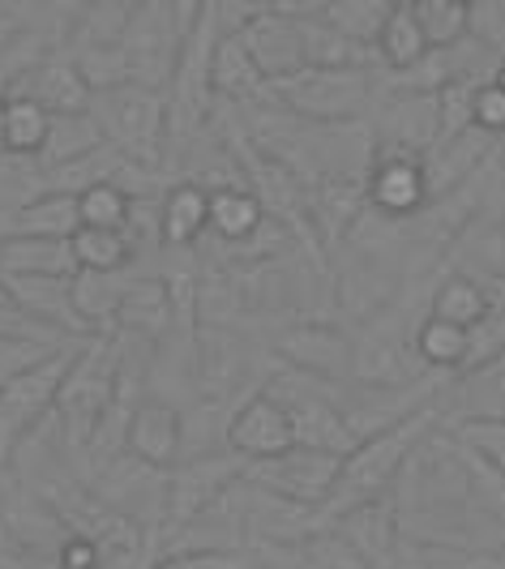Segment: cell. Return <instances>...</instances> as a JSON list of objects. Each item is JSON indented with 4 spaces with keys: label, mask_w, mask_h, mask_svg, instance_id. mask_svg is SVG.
<instances>
[{
    "label": "cell",
    "mask_w": 505,
    "mask_h": 569,
    "mask_svg": "<svg viewBox=\"0 0 505 569\" xmlns=\"http://www.w3.org/2000/svg\"><path fill=\"white\" fill-rule=\"evenodd\" d=\"M433 425H437V411H433V407H416V411H407L403 420H394V425L360 437L356 450L343 455V471H338V480H335V492H330V501L317 513H321L326 522H335L338 513L386 497L394 480L403 476V467H407V462L416 458V450L424 446V437L433 432Z\"/></svg>",
    "instance_id": "cell-1"
},
{
    "label": "cell",
    "mask_w": 505,
    "mask_h": 569,
    "mask_svg": "<svg viewBox=\"0 0 505 569\" xmlns=\"http://www.w3.org/2000/svg\"><path fill=\"white\" fill-rule=\"evenodd\" d=\"M373 69H317L305 64L296 73H287L279 82H270V103H279L283 112L300 116L309 124H347L360 120L373 108Z\"/></svg>",
    "instance_id": "cell-2"
},
{
    "label": "cell",
    "mask_w": 505,
    "mask_h": 569,
    "mask_svg": "<svg viewBox=\"0 0 505 569\" xmlns=\"http://www.w3.org/2000/svg\"><path fill=\"white\" fill-rule=\"evenodd\" d=\"M116 377H120V335H90L82 351H73V365L60 381L57 411L65 437L73 446H90L103 411L112 407Z\"/></svg>",
    "instance_id": "cell-3"
},
{
    "label": "cell",
    "mask_w": 505,
    "mask_h": 569,
    "mask_svg": "<svg viewBox=\"0 0 505 569\" xmlns=\"http://www.w3.org/2000/svg\"><path fill=\"white\" fill-rule=\"evenodd\" d=\"M90 112L99 120L103 138L141 168H155L168 142V94L138 82H120L95 90Z\"/></svg>",
    "instance_id": "cell-4"
},
{
    "label": "cell",
    "mask_w": 505,
    "mask_h": 569,
    "mask_svg": "<svg viewBox=\"0 0 505 569\" xmlns=\"http://www.w3.org/2000/svg\"><path fill=\"white\" fill-rule=\"evenodd\" d=\"M69 365H73V347H52L39 360H30L27 369L9 372L0 381V462L13 455V446L30 428H39L43 416H52Z\"/></svg>",
    "instance_id": "cell-5"
},
{
    "label": "cell",
    "mask_w": 505,
    "mask_h": 569,
    "mask_svg": "<svg viewBox=\"0 0 505 569\" xmlns=\"http://www.w3.org/2000/svg\"><path fill=\"white\" fill-rule=\"evenodd\" d=\"M338 471H343V455L313 450L300 441H291L279 455L245 462V480L253 488H261L279 501H291V506H305V510H321L330 501Z\"/></svg>",
    "instance_id": "cell-6"
},
{
    "label": "cell",
    "mask_w": 505,
    "mask_h": 569,
    "mask_svg": "<svg viewBox=\"0 0 505 569\" xmlns=\"http://www.w3.org/2000/svg\"><path fill=\"white\" fill-rule=\"evenodd\" d=\"M245 476V458L236 450H215V455H197L189 462L171 467L168 485V522L171 531L189 527L206 506H215L227 488Z\"/></svg>",
    "instance_id": "cell-7"
},
{
    "label": "cell",
    "mask_w": 505,
    "mask_h": 569,
    "mask_svg": "<svg viewBox=\"0 0 505 569\" xmlns=\"http://www.w3.org/2000/svg\"><path fill=\"white\" fill-rule=\"evenodd\" d=\"M368 210L382 219H416L428 206V180H424L420 154L382 150L365 180Z\"/></svg>",
    "instance_id": "cell-8"
},
{
    "label": "cell",
    "mask_w": 505,
    "mask_h": 569,
    "mask_svg": "<svg viewBox=\"0 0 505 569\" xmlns=\"http://www.w3.org/2000/svg\"><path fill=\"white\" fill-rule=\"evenodd\" d=\"M13 94H27L34 99L48 116H69V112H90V99L95 90L82 78L78 60L69 48H52L48 57H39L27 73L18 78Z\"/></svg>",
    "instance_id": "cell-9"
},
{
    "label": "cell",
    "mask_w": 505,
    "mask_h": 569,
    "mask_svg": "<svg viewBox=\"0 0 505 569\" xmlns=\"http://www.w3.org/2000/svg\"><path fill=\"white\" fill-rule=\"evenodd\" d=\"M296 441V428H291V411L287 402L275 399L270 390L253 395L236 407V416L227 420V450L253 462V458H270L287 450Z\"/></svg>",
    "instance_id": "cell-10"
},
{
    "label": "cell",
    "mask_w": 505,
    "mask_h": 569,
    "mask_svg": "<svg viewBox=\"0 0 505 569\" xmlns=\"http://www.w3.org/2000/svg\"><path fill=\"white\" fill-rule=\"evenodd\" d=\"M497 150V138L484 133L479 124H467L449 138H437L424 154V180H428V201L458 193L472 176H479V163Z\"/></svg>",
    "instance_id": "cell-11"
},
{
    "label": "cell",
    "mask_w": 505,
    "mask_h": 569,
    "mask_svg": "<svg viewBox=\"0 0 505 569\" xmlns=\"http://www.w3.org/2000/svg\"><path fill=\"white\" fill-rule=\"evenodd\" d=\"M125 450L155 471H171L185 455V416L159 399H141L125 428Z\"/></svg>",
    "instance_id": "cell-12"
},
{
    "label": "cell",
    "mask_w": 505,
    "mask_h": 569,
    "mask_svg": "<svg viewBox=\"0 0 505 569\" xmlns=\"http://www.w3.org/2000/svg\"><path fill=\"white\" fill-rule=\"evenodd\" d=\"M382 150L398 154H428V146L442 138V112H437V94L428 90H390L382 99Z\"/></svg>",
    "instance_id": "cell-13"
},
{
    "label": "cell",
    "mask_w": 505,
    "mask_h": 569,
    "mask_svg": "<svg viewBox=\"0 0 505 569\" xmlns=\"http://www.w3.org/2000/svg\"><path fill=\"white\" fill-rule=\"evenodd\" d=\"M275 399L287 402V411H291V428H296V441L300 446H313V450H330V455H351L356 450V428L347 425V416H343V407L335 402H326L321 395H313L309 386L305 390H296V395H287V390H270Z\"/></svg>",
    "instance_id": "cell-14"
},
{
    "label": "cell",
    "mask_w": 505,
    "mask_h": 569,
    "mask_svg": "<svg viewBox=\"0 0 505 569\" xmlns=\"http://www.w3.org/2000/svg\"><path fill=\"white\" fill-rule=\"evenodd\" d=\"M279 351L287 365L305 372V377H317V381H338V377H351V365H356V347L343 339L330 326H291L279 339Z\"/></svg>",
    "instance_id": "cell-15"
},
{
    "label": "cell",
    "mask_w": 505,
    "mask_h": 569,
    "mask_svg": "<svg viewBox=\"0 0 505 569\" xmlns=\"http://www.w3.org/2000/svg\"><path fill=\"white\" fill-rule=\"evenodd\" d=\"M249 48V57L257 60L261 78L266 82H279L287 73L305 69V39H300V18H287V13H266L249 22L245 30H236Z\"/></svg>",
    "instance_id": "cell-16"
},
{
    "label": "cell",
    "mask_w": 505,
    "mask_h": 569,
    "mask_svg": "<svg viewBox=\"0 0 505 569\" xmlns=\"http://www.w3.org/2000/svg\"><path fill=\"white\" fill-rule=\"evenodd\" d=\"M210 90L215 99L227 103H240V108H257L270 99V82L261 78L257 60L249 57L245 39L236 30H224L219 43H215V57H210Z\"/></svg>",
    "instance_id": "cell-17"
},
{
    "label": "cell",
    "mask_w": 505,
    "mask_h": 569,
    "mask_svg": "<svg viewBox=\"0 0 505 569\" xmlns=\"http://www.w3.org/2000/svg\"><path fill=\"white\" fill-rule=\"evenodd\" d=\"M9 291L18 296V305L27 309L39 326L65 335H78L86 339L82 321L73 313V296H69V274H4Z\"/></svg>",
    "instance_id": "cell-18"
},
{
    "label": "cell",
    "mask_w": 505,
    "mask_h": 569,
    "mask_svg": "<svg viewBox=\"0 0 505 569\" xmlns=\"http://www.w3.org/2000/svg\"><path fill=\"white\" fill-rule=\"evenodd\" d=\"M129 274L125 270H73L69 274V296H73V313L82 321L86 339L90 335H112L120 300L129 291Z\"/></svg>",
    "instance_id": "cell-19"
},
{
    "label": "cell",
    "mask_w": 505,
    "mask_h": 569,
    "mask_svg": "<svg viewBox=\"0 0 505 569\" xmlns=\"http://www.w3.org/2000/svg\"><path fill=\"white\" fill-rule=\"evenodd\" d=\"M210 228V189L197 180H180L159 198V244L164 249H194Z\"/></svg>",
    "instance_id": "cell-20"
},
{
    "label": "cell",
    "mask_w": 505,
    "mask_h": 569,
    "mask_svg": "<svg viewBox=\"0 0 505 569\" xmlns=\"http://www.w3.org/2000/svg\"><path fill=\"white\" fill-rule=\"evenodd\" d=\"M171 326H176V313H171L168 283L164 279H133L125 300H120V313H116V335L155 342L164 339Z\"/></svg>",
    "instance_id": "cell-21"
},
{
    "label": "cell",
    "mask_w": 505,
    "mask_h": 569,
    "mask_svg": "<svg viewBox=\"0 0 505 569\" xmlns=\"http://www.w3.org/2000/svg\"><path fill=\"white\" fill-rule=\"evenodd\" d=\"M9 236H48V240H69L82 228L78 214V193H60V189H43L27 198L9 219Z\"/></svg>",
    "instance_id": "cell-22"
},
{
    "label": "cell",
    "mask_w": 505,
    "mask_h": 569,
    "mask_svg": "<svg viewBox=\"0 0 505 569\" xmlns=\"http://www.w3.org/2000/svg\"><path fill=\"white\" fill-rule=\"evenodd\" d=\"M78 257L69 240L48 236H4L0 240V274H73Z\"/></svg>",
    "instance_id": "cell-23"
},
{
    "label": "cell",
    "mask_w": 505,
    "mask_h": 569,
    "mask_svg": "<svg viewBox=\"0 0 505 569\" xmlns=\"http://www.w3.org/2000/svg\"><path fill=\"white\" fill-rule=\"evenodd\" d=\"M245 372V342L231 339V330L224 326H206L201 321V335H197V377H201V390L210 395H227Z\"/></svg>",
    "instance_id": "cell-24"
},
{
    "label": "cell",
    "mask_w": 505,
    "mask_h": 569,
    "mask_svg": "<svg viewBox=\"0 0 505 569\" xmlns=\"http://www.w3.org/2000/svg\"><path fill=\"white\" fill-rule=\"evenodd\" d=\"M266 223V206L253 193L249 184H224V189H210V231L227 240V244H240L249 240L253 231Z\"/></svg>",
    "instance_id": "cell-25"
},
{
    "label": "cell",
    "mask_w": 505,
    "mask_h": 569,
    "mask_svg": "<svg viewBox=\"0 0 505 569\" xmlns=\"http://www.w3.org/2000/svg\"><path fill=\"white\" fill-rule=\"evenodd\" d=\"M103 142H108V138H103V129H99L95 112L52 116V124H48V142H43V150L34 154V163H39V168H57V163H69V159H82V154H90V150H99Z\"/></svg>",
    "instance_id": "cell-26"
},
{
    "label": "cell",
    "mask_w": 505,
    "mask_h": 569,
    "mask_svg": "<svg viewBox=\"0 0 505 569\" xmlns=\"http://www.w3.org/2000/svg\"><path fill=\"white\" fill-rule=\"evenodd\" d=\"M416 356L433 369H463L472 356V330L428 313L416 330Z\"/></svg>",
    "instance_id": "cell-27"
},
{
    "label": "cell",
    "mask_w": 505,
    "mask_h": 569,
    "mask_svg": "<svg viewBox=\"0 0 505 569\" xmlns=\"http://www.w3.org/2000/svg\"><path fill=\"white\" fill-rule=\"evenodd\" d=\"M488 313H493V300H488L484 283H476L472 274H449L446 283L433 291V317H442V321L476 330Z\"/></svg>",
    "instance_id": "cell-28"
},
{
    "label": "cell",
    "mask_w": 505,
    "mask_h": 569,
    "mask_svg": "<svg viewBox=\"0 0 505 569\" xmlns=\"http://www.w3.org/2000/svg\"><path fill=\"white\" fill-rule=\"evenodd\" d=\"M424 52H428V39H424L420 22L412 18V9H394L390 18H386V27H382V34H377V60H382V73L412 69Z\"/></svg>",
    "instance_id": "cell-29"
},
{
    "label": "cell",
    "mask_w": 505,
    "mask_h": 569,
    "mask_svg": "<svg viewBox=\"0 0 505 569\" xmlns=\"http://www.w3.org/2000/svg\"><path fill=\"white\" fill-rule=\"evenodd\" d=\"M48 124H52V116L43 112L34 99H27V94L4 99V150L9 154L34 159L48 142Z\"/></svg>",
    "instance_id": "cell-30"
},
{
    "label": "cell",
    "mask_w": 505,
    "mask_h": 569,
    "mask_svg": "<svg viewBox=\"0 0 505 569\" xmlns=\"http://www.w3.org/2000/svg\"><path fill=\"white\" fill-rule=\"evenodd\" d=\"M78 214H82V228H103V231H125L133 219V193L116 180H99V184H86L78 193Z\"/></svg>",
    "instance_id": "cell-31"
},
{
    "label": "cell",
    "mask_w": 505,
    "mask_h": 569,
    "mask_svg": "<svg viewBox=\"0 0 505 569\" xmlns=\"http://www.w3.org/2000/svg\"><path fill=\"white\" fill-rule=\"evenodd\" d=\"M78 270H129L133 261V240L125 231H103V228H78L69 236Z\"/></svg>",
    "instance_id": "cell-32"
},
{
    "label": "cell",
    "mask_w": 505,
    "mask_h": 569,
    "mask_svg": "<svg viewBox=\"0 0 505 569\" xmlns=\"http://www.w3.org/2000/svg\"><path fill=\"white\" fill-rule=\"evenodd\" d=\"M390 13H394L390 0H335L321 13V22H330L338 34H347V39H356L365 48H377V34H382Z\"/></svg>",
    "instance_id": "cell-33"
},
{
    "label": "cell",
    "mask_w": 505,
    "mask_h": 569,
    "mask_svg": "<svg viewBox=\"0 0 505 569\" xmlns=\"http://www.w3.org/2000/svg\"><path fill=\"white\" fill-rule=\"evenodd\" d=\"M454 441L476 458L479 467L505 476V411L502 416H467L454 428Z\"/></svg>",
    "instance_id": "cell-34"
},
{
    "label": "cell",
    "mask_w": 505,
    "mask_h": 569,
    "mask_svg": "<svg viewBox=\"0 0 505 569\" xmlns=\"http://www.w3.org/2000/svg\"><path fill=\"white\" fill-rule=\"evenodd\" d=\"M412 18L420 22L428 48H449V43L467 39V4H458V0H420V4H412Z\"/></svg>",
    "instance_id": "cell-35"
},
{
    "label": "cell",
    "mask_w": 505,
    "mask_h": 569,
    "mask_svg": "<svg viewBox=\"0 0 505 569\" xmlns=\"http://www.w3.org/2000/svg\"><path fill=\"white\" fill-rule=\"evenodd\" d=\"M0 339H27V342H43V347L60 339L57 330L39 326V321L18 305V296L9 291L4 274H0Z\"/></svg>",
    "instance_id": "cell-36"
},
{
    "label": "cell",
    "mask_w": 505,
    "mask_h": 569,
    "mask_svg": "<svg viewBox=\"0 0 505 569\" xmlns=\"http://www.w3.org/2000/svg\"><path fill=\"white\" fill-rule=\"evenodd\" d=\"M467 34L479 39L493 57H505V0H472L467 4Z\"/></svg>",
    "instance_id": "cell-37"
},
{
    "label": "cell",
    "mask_w": 505,
    "mask_h": 569,
    "mask_svg": "<svg viewBox=\"0 0 505 569\" xmlns=\"http://www.w3.org/2000/svg\"><path fill=\"white\" fill-rule=\"evenodd\" d=\"M150 569H253L240 552H227V548H185L176 557H164L159 566Z\"/></svg>",
    "instance_id": "cell-38"
},
{
    "label": "cell",
    "mask_w": 505,
    "mask_h": 569,
    "mask_svg": "<svg viewBox=\"0 0 505 569\" xmlns=\"http://www.w3.org/2000/svg\"><path fill=\"white\" fill-rule=\"evenodd\" d=\"M472 120H476L484 133L502 138L505 133V90L493 78L476 86V103H472Z\"/></svg>",
    "instance_id": "cell-39"
},
{
    "label": "cell",
    "mask_w": 505,
    "mask_h": 569,
    "mask_svg": "<svg viewBox=\"0 0 505 569\" xmlns=\"http://www.w3.org/2000/svg\"><path fill=\"white\" fill-rule=\"evenodd\" d=\"M279 0H215V13H219V30H245L249 22L275 13Z\"/></svg>",
    "instance_id": "cell-40"
},
{
    "label": "cell",
    "mask_w": 505,
    "mask_h": 569,
    "mask_svg": "<svg viewBox=\"0 0 505 569\" xmlns=\"http://www.w3.org/2000/svg\"><path fill=\"white\" fill-rule=\"evenodd\" d=\"M99 540L95 536H86V531H73V536H65V543H60L57 561L60 569H99Z\"/></svg>",
    "instance_id": "cell-41"
},
{
    "label": "cell",
    "mask_w": 505,
    "mask_h": 569,
    "mask_svg": "<svg viewBox=\"0 0 505 569\" xmlns=\"http://www.w3.org/2000/svg\"><path fill=\"white\" fill-rule=\"evenodd\" d=\"M330 4H335V0H279L275 13H287V18H300V22H305V18H321Z\"/></svg>",
    "instance_id": "cell-42"
},
{
    "label": "cell",
    "mask_w": 505,
    "mask_h": 569,
    "mask_svg": "<svg viewBox=\"0 0 505 569\" xmlns=\"http://www.w3.org/2000/svg\"><path fill=\"white\" fill-rule=\"evenodd\" d=\"M210 0H171V9H176V27H180V39H185V30L197 22V13L206 9Z\"/></svg>",
    "instance_id": "cell-43"
},
{
    "label": "cell",
    "mask_w": 505,
    "mask_h": 569,
    "mask_svg": "<svg viewBox=\"0 0 505 569\" xmlns=\"http://www.w3.org/2000/svg\"><path fill=\"white\" fill-rule=\"evenodd\" d=\"M493 82H497V86L505 90V57L497 60V64H493Z\"/></svg>",
    "instance_id": "cell-44"
},
{
    "label": "cell",
    "mask_w": 505,
    "mask_h": 569,
    "mask_svg": "<svg viewBox=\"0 0 505 569\" xmlns=\"http://www.w3.org/2000/svg\"><path fill=\"white\" fill-rule=\"evenodd\" d=\"M9 150H4V99H0V159H4Z\"/></svg>",
    "instance_id": "cell-45"
},
{
    "label": "cell",
    "mask_w": 505,
    "mask_h": 569,
    "mask_svg": "<svg viewBox=\"0 0 505 569\" xmlns=\"http://www.w3.org/2000/svg\"><path fill=\"white\" fill-rule=\"evenodd\" d=\"M394 9H412V4H420V0H390Z\"/></svg>",
    "instance_id": "cell-46"
},
{
    "label": "cell",
    "mask_w": 505,
    "mask_h": 569,
    "mask_svg": "<svg viewBox=\"0 0 505 569\" xmlns=\"http://www.w3.org/2000/svg\"><path fill=\"white\" fill-rule=\"evenodd\" d=\"M493 154H502V163H505V133L497 138V150H493Z\"/></svg>",
    "instance_id": "cell-47"
},
{
    "label": "cell",
    "mask_w": 505,
    "mask_h": 569,
    "mask_svg": "<svg viewBox=\"0 0 505 569\" xmlns=\"http://www.w3.org/2000/svg\"><path fill=\"white\" fill-rule=\"evenodd\" d=\"M4 236H9V223H0V240H4Z\"/></svg>",
    "instance_id": "cell-48"
},
{
    "label": "cell",
    "mask_w": 505,
    "mask_h": 569,
    "mask_svg": "<svg viewBox=\"0 0 505 569\" xmlns=\"http://www.w3.org/2000/svg\"><path fill=\"white\" fill-rule=\"evenodd\" d=\"M458 4H472V0H458Z\"/></svg>",
    "instance_id": "cell-49"
}]
</instances>
